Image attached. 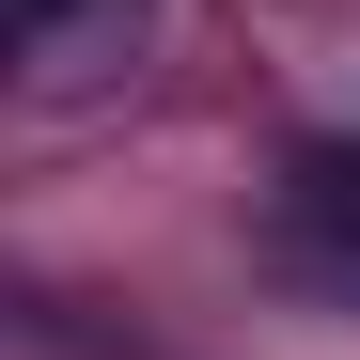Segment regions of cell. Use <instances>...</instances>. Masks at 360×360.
Masks as SVG:
<instances>
[{"label":"cell","mask_w":360,"mask_h":360,"mask_svg":"<svg viewBox=\"0 0 360 360\" xmlns=\"http://www.w3.org/2000/svg\"><path fill=\"white\" fill-rule=\"evenodd\" d=\"M126 32H141V0H16V47H32V63H110Z\"/></svg>","instance_id":"cell-1"}]
</instances>
